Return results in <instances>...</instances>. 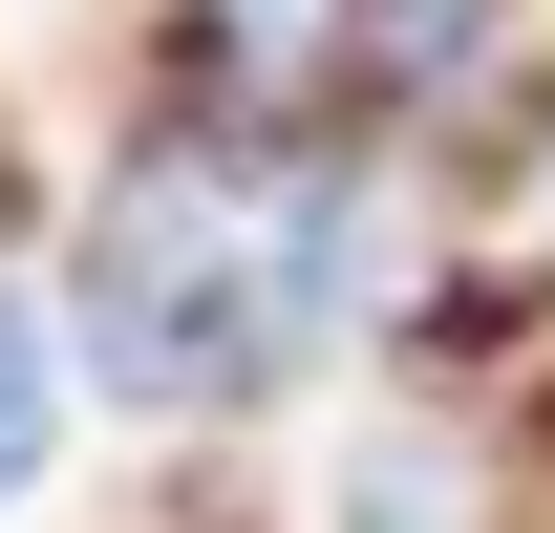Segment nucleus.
I'll return each mask as SVG.
<instances>
[{"instance_id":"nucleus-1","label":"nucleus","mask_w":555,"mask_h":533,"mask_svg":"<svg viewBox=\"0 0 555 533\" xmlns=\"http://www.w3.org/2000/svg\"><path fill=\"white\" fill-rule=\"evenodd\" d=\"M321 299H343V213L299 193V171L150 150L129 193L86 213V363H107L129 405H214V385H257Z\"/></svg>"},{"instance_id":"nucleus-2","label":"nucleus","mask_w":555,"mask_h":533,"mask_svg":"<svg viewBox=\"0 0 555 533\" xmlns=\"http://www.w3.org/2000/svg\"><path fill=\"white\" fill-rule=\"evenodd\" d=\"M43 427H65V363H43V321H0V512L43 491Z\"/></svg>"},{"instance_id":"nucleus-3","label":"nucleus","mask_w":555,"mask_h":533,"mask_svg":"<svg viewBox=\"0 0 555 533\" xmlns=\"http://www.w3.org/2000/svg\"><path fill=\"white\" fill-rule=\"evenodd\" d=\"M343 533H470L427 448H343Z\"/></svg>"}]
</instances>
